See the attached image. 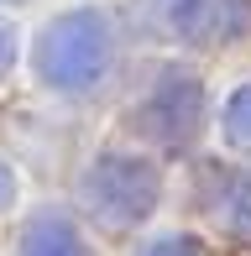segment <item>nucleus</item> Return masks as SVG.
Masks as SVG:
<instances>
[{"label":"nucleus","mask_w":251,"mask_h":256,"mask_svg":"<svg viewBox=\"0 0 251 256\" xmlns=\"http://www.w3.org/2000/svg\"><path fill=\"white\" fill-rule=\"evenodd\" d=\"M110 68V21L100 10H68L37 42V74L63 94H89Z\"/></svg>","instance_id":"obj_1"},{"label":"nucleus","mask_w":251,"mask_h":256,"mask_svg":"<svg viewBox=\"0 0 251 256\" xmlns=\"http://www.w3.org/2000/svg\"><path fill=\"white\" fill-rule=\"evenodd\" d=\"M89 209L100 214V225L110 230H131L142 225L146 214L157 209V194H162V178L146 157H100L89 168Z\"/></svg>","instance_id":"obj_2"},{"label":"nucleus","mask_w":251,"mask_h":256,"mask_svg":"<svg viewBox=\"0 0 251 256\" xmlns=\"http://www.w3.org/2000/svg\"><path fill=\"white\" fill-rule=\"evenodd\" d=\"M199 115H204L199 78L162 74L152 84V94L142 100V110H136V126H142L157 146H184V142H194V131H199Z\"/></svg>","instance_id":"obj_3"},{"label":"nucleus","mask_w":251,"mask_h":256,"mask_svg":"<svg viewBox=\"0 0 251 256\" xmlns=\"http://www.w3.org/2000/svg\"><path fill=\"white\" fill-rule=\"evenodd\" d=\"M21 256H84V240H78L74 220L68 214H37L26 230H21Z\"/></svg>","instance_id":"obj_4"},{"label":"nucleus","mask_w":251,"mask_h":256,"mask_svg":"<svg viewBox=\"0 0 251 256\" xmlns=\"http://www.w3.org/2000/svg\"><path fill=\"white\" fill-rule=\"evenodd\" d=\"M214 214H220V225L230 230L236 240H251V172L225 178L220 199H214Z\"/></svg>","instance_id":"obj_5"},{"label":"nucleus","mask_w":251,"mask_h":256,"mask_svg":"<svg viewBox=\"0 0 251 256\" xmlns=\"http://www.w3.org/2000/svg\"><path fill=\"white\" fill-rule=\"evenodd\" d=\"M157 6H162V21L178 37H210L220 0H157Z\"/></svg>","instance_id":"obj_6"},{"label":"nucleus","mask_w":251,"mask_h":256,"mask_svg":"<svg viewBox=\"0 0 251 256\" xmlns=\"http://www.w3.org/2000/svg\"><path fill=\"white\" fill-rule=\"evenodd\" d=\"M225 131H230V142H246L251 146V84H241L225 104Z\"/></svg>","instance_id":"obj_7"},{"label":"nucleus","mask_w":251,"mask_h":256,"mask_svg":"<svg viewBox=\"0 0 251 256\" xmlns=\"http://www.w3.org/2000/svg\"><path fill=\"white\" fill-rule=\"evenodd\" d=\"M142 256H204V251H199V240H188V236H162V240H152Z\"/></svg>","instance_id":"obj_8"},{"label":"nucleus","mask_w":251,"mask_h":256,"mask_svg":"<svg viewBox=\"0 0 251 256\" xmlns=\"http://www.w3.org/2000/svg\"><path fill=\"white\" fill-rule=\"evenodd\" d=\"M10 199H16V178H10V168L0 162V209H10Z\"/></svg>","instance_id":"obj_9"},{"label":"nucleus","mask_w":251,"mask_h":256,"mask_svg":"<svg viewBox=\"0 0 251 256\" xmlns=\"http://www.w3.org/2000/svg\"><path fill=\"white\" fill-rule=\"evenodd\" d=\"M10 48H16V37H10V26L0 21V74H6V63H10Z\"/></svg>","instance_id":"obj_10"}]
</instances>
